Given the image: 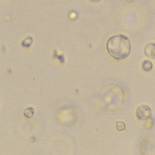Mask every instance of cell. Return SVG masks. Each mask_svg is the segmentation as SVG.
<instances>
[{
	"instance_id": "1",
	"label": "cell",
	"mask_w": 155,
	"mask_h": 155,
	"mask_svg": "<svg viewBox=\"0 0 155 155\" xmlns=\"http://www.w3.org/2000/svg\"><path fill=\"white\" fill-rule=\"evenodd\" d=\"M106 47L108 53L116 59L127 58L131 51L130 41L124 35L111 37L108 40Z\"/></svg>"
},
{
	"instance_id": "2",
	"label": "cell",
	"mask_w": 155,
	"mask_h": 155,
	"mask_svg": "<svg viewBox=\"0 0 155 155\" xmlns=\"http://www.w3.org/2000/svg\"><path fill=\"white\" fill-rule=\"evenodd\" d=\"M136 114L139 120H146L151 117V110L148 106L146 105H142L137 108Z\"/></svg>"
},
{
	"instance_id": "3",
	"label": "cell",
	"mask_w": 155,
	"mask_h": 155,
	"mask_svg": "<svg viewBox=\"0 0 155 155\" xmlns=\"http://www.w3.org/2000/svg\"><path fill=\"white\" fill-rule=\"evenodd\" d=\"M144 53L147 57L155 59V43H150L144 48Z\"/></svg>"
},
{
	"instance_id": "4",
	"label": "cell",
	"mask_w": 155,
	"mask_h": 155,
	"mask_svg": "<svg viewBox=\"0 0 155 155\" xmlns=\"http://www.w3.org/2000/svg\"><path fill=\"white\" fill-rule=\"evenodd\" d=\"M153 68V64L149 60H145L142 64V68L145 71H149Z\"/></svg>"
},
{
	"instance_id": "5",
	"label": "cell",
	"mask_w": 155,
	"mask_h": 155,
	"mask_svg": "<svg viewBox=\"0 0 155 155\" xmlns=\"http://www.w3.org/2000/svg\"><path fill=\"white\" fill-rule=\"evenodd\" d=\"M33 42V38L30 36H28L27 38H26L25 39H24L21 43L22 46L25 48H28L29 47L31 44Z\"/></svg>"
},
{
	"instance_id": "6",
	"label": "cell",
	"mask_w": 155,
	"mask_h": 155,
	"mask_svg": "<svg viewBox=\"0 0 155 155\" xmlns=\"http://www.w3.org/2000/svg\"><path fill=\"white\" fill-rule=\"evenodd\" d=\"M35 112V109L32 107H28L24 111V116L27 117V118H30L33 116V114Z\"/></svg>"
},
{
	"instance_id": "7",
	"label": "cell",
	"mask_w": 155,
	"mask_h": 155,
	"mask_svg": "<svg viewBox=\"0 0 155 155\" xmlns=\"http://www.w3.org/2000/svg\"><path fill=\"white\" fill-rule=\"evenodd\" d=\"M116 127L118 131H123L125 128V124L124 122L117 121L116 124Z\"/></svg>"
},
{
	"instance_id": "8",
	"label": "cell",
	"mask_w": 155,
	"mask_h": 155,
	"mask_svg": "<svg viewBox=\"0 0 155 155\" xmlns=\"http://www.w3.org/2000/svg\"><path fill=\"white\" fill-rule=\"evenodd\" d=\"M88 1H89L90 2H97L101 1V0H88Z\"/></svg>"
}]
</instances>
